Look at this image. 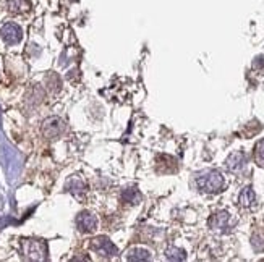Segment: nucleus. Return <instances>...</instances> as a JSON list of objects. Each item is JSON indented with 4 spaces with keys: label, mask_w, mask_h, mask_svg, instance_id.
Instances as JSON below:
<instances>
[{
    "label": "nucleus",
    "mask_w": 264,
    "mask_h": 262,
    "mask_svg": "<svg viewBox=\"0 0 264 262\" xmlns=\"http://www.w3.org/2000/svg\"><path fill=\"white\" fill-rule=\"evenodd\" d=\"M5 4L12 13H25L31 9V0H5Z\"/></svg>",
    "instance_id": "9"
},
{
    "label": "nucleus",
    "mask_w": 264,
    "mask_h": 262,
    "mask_svg": "<svg viewBox=\"0 0 264 262\" xmlns=\"http://www.w3.org/2000/svg\"><path fill=\"white\" fill-rule=\"evenodd\" d=\"M254 161L259 167H264V139H261L254 147Z\"/></svg>",
    "instance_id": "14"
},
{
    "label": "nucleus",
    "mask_w": 264,
    "mask_h": 262,
    "mask_svg": "<svg viewBox=\"0 0 264 262\" xmlns=\"http://www.w3.org/2000/svg\"><path fill=\"white\" fill-rule=\"evenodd\" d=\"M63 130H65V123H63L57 117L47 118V120L42 123V134L49 139L59 138L60 134L63 133Z\"/></svg>",
    "instance_id": "4"
},
{
    "label": "nucleus",
    "mask_w": 264,
    "mask_h": 262,
    "mask_svg": "<svg viewBox=\"0 0 264 262\" xmlns=\"http://www.w3.org/2000/svg\"><path fill=\"white\" fill-rule=\"evenodd\" d=\"M93 249L96 252H99L101 256H104V257H114L117 254V248L112 244V241L109 240V238H106V236L94 238V240H93Z\"/></svg>",
    "instance_id": "5"
},
{
    "label": "nucleus",
    "mask_w": 264,
    "mask_h": 262,
    "mask_svg": "<svg viewBox=\"0 0 264 262\" xmlns=\"http://www.w3.org/2000/svg\"><path fill=\"white\" fill-rule=\"evenodd\" d=\"M0 34H2L4 41L7 44H17L21 41L23 31L18 25H15V23H7V25H4L2 29H0Z\"/></svg>",
    "instance_id": "6"
},
{
    "label": "nucleus",
    "mask_w": 264,
    "mask_h": 262,
    "mask_svg": "<svg viewBox=\"0 0 264 262\" xmlns=\"http://www.w3.org/2000/svg\"><path fill=\"white\" fill-rule=\"evenodd\" d=\"M21 252L25 259L29 260H44L47 257V246L41 240H23Z\"/></svg>",
    "instance_id": "2"
},
{
    "label": "nucleus",
    "mask_w": 264,
    "mask_h": 262,
    "mask_svg": "<svg viewBox=\"0 0 264 262\" xmlns=\"http://www.w3.org/2000/svg\"><path fill=\"white\" fill-rule=\"evenodd\" d=\"M165 256H167V259H170V260H183L187 257L185 251L180 249V248H169L165 252Z\"/></svg>",
    "instance_id": "13"
},
{
    "label": "nucleus",
    "mask_w": 264,
    "mask_h": 262,
    "mask_svg": "<svg viewBox=\"0 0 264 262\" xmlns=\"http://www.w3.org/2000/svg\"><path fill=\"white\" fill-rule=\"evenodd\" d=\"M196 186L203 193H219L224 186V177L219 170H207L196 178Z\"/></svg>",
    "instance_id": "1"
},
{
    "label": "nucleus",
    "mask_w": 264,
    "mask_h": 262,
    "mask_svg": "<svg viewBox=\"0 0 264 262\" xmlns=\"http://www.w3.org/2000/svg\"><path fill=\"white\" fill-rule=\"evenodd\" d=\"M234 225H235V220L232 219V216L226 211L214 214V216L209 219V227L214 230V232L227 233V232H230Z\"/></svg>",
    "instance_id": "3"
},
{
    "label": "nucleus",
    "mask_w": 264,
    "mask_h": 262,
    "mask_svg": "<svg viewBox=\"0 0 264 262\" xmlns=\"http://www.w3.org/2000/svg\"><path fill=\"white\" fill-rule=\"evenodd\" d=\"M123 199H128L131 204H135L140 199V193L137 191V189H128V191L123 194Z\"/></svg>",
    "instance_id": "15"
},
{
    "label": "nucleus",
    "mask_w": 264,
    "mask_h": 262,
    "mask_svg": "<svg viewBox=\"0 0 264 262\" xmlns=\"http://www.w3.org/2000/svg\"><path fill=\"white\" fill-rule=\"evenodd\" d=\"M238 202H240V205H242V207H251V205L256 202V194H254V191H253L250 186L245 188L243 191L240 193Z\"/></svg>",
    "instance_id": "10"
},
{
    "label": "nucleus",
    "mask_w": 264,
    "mask_h": 262,
    "mask_svg": "<svg viewBox=\"0 0 264 262\" xmlns=\"http://www.w3.org/2000/svg\"><path fill=\"white\" fill-rule=\"evenodd\" d=\"M76 227L79 228V232L91 233L96 230V227H98V219L90 212H81L76 217Z\"/></svg>",
    "instance_id": "7"
},
{
    "label": "nucleus",
    "mask_w": 264,
    "mask_h": 262,
    "mask_svg": "<svg viewBox=\"0 0 264 262\" xmlns=\"http://www.w3.org/2000/svg\"><path fill=\"white\" fill-rule=\"evenodd\" d=\"M126 259H128V260H149V259H151V254H149V251H146V249L133 248V249L128 251Z\"/></svg>",
    "instance_id": "11"
},
{
    "label": "nucleus",
    "mask_w": 264,
    "mask_h": 262,
    "mask_svg": "<svg viewBox=\"0 0 264 262\" xmlns=\"http://www.w3.org/2000/svg\"><path fill=\"white\" fill-rule=\"evenodd\" d=\"M245 164H246V157L243 152H240V150L230 154V157L227 159V169L230 172H240L245 167Z\"/></svg>",
    "instance_id": "8"
},
{
    "label": "nucleus",
    "mask_w": 264,
    "mask_h": 262,
    "mask_svg": "<svg viewBox=\"0 0 264 262\" xmlns=\"http://www.w3.org/2000/svg\"><path fill=\"white\" fill-rule=\"evenodd\" d=\"M67 188L70 189L71 193H73L75 196H79V194H83L86 193V185L83 183L81 180H78V178H71L68 183H67Z\"/></svg>",
    "instance_id": "12"
}]
</instances>
